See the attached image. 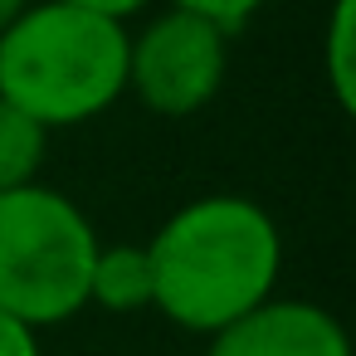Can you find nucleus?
I'll return each mask as SVG.
<instances>
[{
    "label": "nucleus",
    "instance_id": "nucleus-12",
    "mask_svg": "<svg viewBox=\"0 0 356 356\" xmlns=\"http://www.w3.org/2000/svg\"><path fill=\"white\" fill-rule=\"evenodd\" d=\"M25 6H30V0H0V30L15 25V20L25 15Z\"/></svg>",
    "mask_w": 356,
    "mask_h": 356
},
{
    "label": "nucleus",
    "instance_id": "nucleus-1",
    "mask_svg": "<svg viewBox=\"0 0 356 356\" xmlns=\"http://www.w3.org/2000/svg\"><path fill=\"white\" fill-rule=\"evenodd\" d=\"M152 307L186 332H220L264 298L283 268L273 215L249 195H200L181 205L147 244Z\"/></svg>",
    "mask_w": 356,
    "mask_h": 356
},
{
    "label": "nucleus",
    "instance_id": "nucleus-5",
    "mask_svg": "<svg viewBox=\"0 0 356 356\" xmlns=\"http://www.w3.org/2000/svg\"><path fill=\"white\" fill-rule=\"evenodd\" d=\"M205 356H351L346 327L302 298H264L229 327L210 332Z\"/></svg>",
    "mask_w": 356,
    "mask_h": 356
},
{
    "label": "nucleus",
    "instance_id": "nucleus-11",
    "mask_svg": "<svg viewBox=\"0 0 356 356\" xmlns=\"http://www.w3.org/2000/svg\"><path fill=\"white\" fill-rule=\"evenodd\" d=\"M59 6H79V10H93V15H108V20H127L137 10H147L152 0H59Z\"/></svg>",
    "mask_w": 356,
    "mask_h": 356
},
{
    "label": "nucleus",
    "instance_id": "nucleus-7",
    "mask_svg": "<svg viewBox=\"0 0 356 356\" xmlns=\"http://www.w3.org/2000/svg\"><path fill=\"white\" fill-rule=\"evenodd\" d=\"M44 127L20 113L15 103L0 98V191H15V186H30L40 161H44Z\"/></svg>",
    "mask_w": 356,
    "mask_h": 356
},
{
    "label": "nucleus",
    "instance_id": "nucleus-6",
    "mask_svg": "<svg viewBox=\"0 0 356 356\" xmlns=\"http://www.w3.org/2000/svg\"><path fill=\"white\" fill-rule=\"evenodd\" d=\"M88 302L108 312H142L152 307V259L147 244H113L93 254L88 268Z\"/></svg>",
    "mask_w": 356,
    "mask_h": 356
},
{
    "label": "nucleus",
    "instance_id": "nucleus-4",
    "mask_svg": "<svg viewBox=\"0 0 356 356\" xmlns=\"http://www.w3.org/2000/svg\"><path fill=\"white\" fill-rule=\"evenodd\" d=\"M229 35L200 15L166 10L137 40H127V88L156 118L200 113L229 69Z\"/></svg>",
    "mask_w": 356,
    "mask_h": 356
},
{
    "label": "nucleus",
    "instance_id": "nucleus-8",
    "mask_svg": "<svg viewBox=\"0 0 356 356\" xmlns=\"http://www.w3.org/2000/svg\"><path fill=\"white\" fill-rule=\"evenodd\" d=\"M351 15H356V0H332V20H327V83H332V93H337V103L346 113L356 108V64H351L356 25H351Z\"/></svg>",
    "mask_w": 356,
    "mask_h": 356
},
{
    "label": "nucleus",
    "instance_id": "nucleus-3",
    "mask_svg": "<svg viewBox=\"0 0 356 356\" xmlns=\"http://www.w3.org/2000/svg\"><path fill=\"white\" fill-rule=\"evenodd\" d=\"M98 234L88 215L40 181L0 191V307L25 327H59L88 307Z\"/></svg>",
    "mask_w": 356,
    "mask_h": 356
},
{
    "label": "nucleus",
    "instance_id": "nucleus-2",
    "mask_svg": "<svg viewBox=\"0 0 356 356\" xmlns=\"http://www.w3.org/2000/svg\"><path fill=\"white\" fill-rule=\"evenodd\" d=\"M122 20L40 0L0 30V98L30 113L44 132L79 127L127 93Z\"/></svg>",
    "mask_w": 356,
    "mask_h": 356
},
{
    "label": "nucleus",
    "instance_id": "nucleus-9",
    "mask_svg": "<svg viewBox=\"0 0 356 356\" xmlns=\"http://www.w3.org/2000/svg\"><path fill=\"white\" fill-rule=\"evenodd\" d=\"M268 0H171V10H186V15H200L210 25H220L225 35L239 30L244 20H254Z\"/></svg>",
    "mask_w": 356,
    "mask_h": 356
},
{
    "label": "nucleus",
    "instance_id": "nucleus-10",
    "mask_svg": "<svg viewBox=\"0 0 356 356\" xmlns=\"http://www.w3.org/2000/svg\"><path fill=\"white\" fill-rule=\"evenodd\" d=\"M0 356H40L35 327H25L20 317H10L6 307H0Z\"/></svg>",
    "mask_w": 356,
    "mask_h": 356
}]
</instances>
